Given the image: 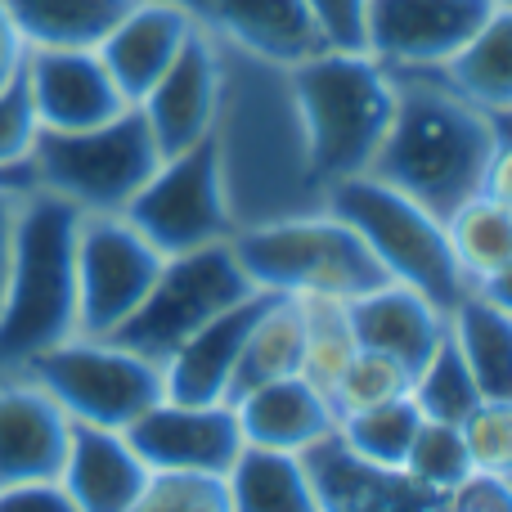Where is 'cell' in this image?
<instances>
[{
  "label": "cell",
  "instance_id": "cell-1",
  "mask_svg": "<svg viewBox=\"0 0 512 512\" xmlns=\"http://www.w3.org/2000/svg\"><path fill=\"white\" fill-rule=\"evenodd\" d=\"M212 41L216 72H221L212 149L234 234L297 221V216H319L328 189L319 185L315 162H310L292 72L221 36Z\"/></svg>",
  "mask_w": 512,
  "mask_h": 512
},
{
  "label": "cell",
  "instance_id": "cell-2",
  "mask_svg": "<svg viewBox=\"0 0 512 512\" xmlns=\"http://www.w3.org/2000/svg\"><path fill=\"white\" fill-rule=\"evenodd\" d=\"M396 86V113L364 176L400 189L418 207L450 221L468 198L481 194L495 153L486 113L454 95L427 68H387Z\"/></svg>",
  "mask_w": 512,
  "mask_h": 512
},
{
  "label": "cell",
  "instance_id": "cell-3",
  "mask_svg": "<svg viewBox=\"0 0 512 512\" xmlns=\"http://www.w3.org/2000/svg\"><path fill=\"white\" fill-rule=\"evenodd\" d=\"M77 225L81 212L45 189L18 207L14 265L0 301V378L77 337Z\"/></svg>",
  "mask_w": 512,
  "mask_h": 512
},
{
  "label": "cell",
  "instance_id": "cell-4",
  "mask_svg": "<svg viewBox=\"0 0 512 512\" xmlns=\"http://www.w3.org/2000/svg\"><path fill=\"white\" fill-rule=\"evenodd\" d=\"M288 72L319 185L333 189L351 176H364L396 113L391 72L373 54L342 50H324L306 63H292Z\"/></svg>",
  "mask_w": 512,
  "mask_h": 512
},
{
  "label": "cell",
  "instance_id": "cell-5",
  "mask_svg": "<svg viewBox=\"0 0 512 512\" xmlns=\"http://www.w3.org/2000/svg\"><path fill=\"white\" fill-rule=\"evenodd\" d=\"M230 248L239 256L243 274L252 279V288L274 292V297L355 301L391 283L378 256L369 252V243L333 212L243 230L230 239Z\"/></svg>",
  "mask_w": 512,
  "mask_h": 512
},
{
  "label": "cell",
  "instance_id": "cell-6",
  "mask_svg": "<svg viewBox=\"0 0 512 512\" xmlns=\"http://www.w3.org/2000/svg\"><path fill=\"white\" fill-rule=\"evenodd\" d=\"M324 212H333L369 243V252L378 256L391 283L423 292L441 315H450L472 292V283L463 279L459 261H454L445 221H436L427 207H418L400 189L373 176H351L328 189Z\"/></svg>",
  "mask_w": 512,
  "mask_h": 512
},
{
  "label": "cell",
  "instance_id": "cell-7",
  "mask_svg": "<svg viewBox=\"0 0 512 512\" xmlns=\"http://www.w3.org/2000/svg\"><path fill=\"white\" fill-rule=\"evenodd\" d=\"M27 167L32 189L63 198L81 216H117L162 167V149L144 113L131 104L90 131H41Z\"/></svg>",
  "mask_w": 512,
  "mask_h": 512
},
{
  "label": "cell",
  "instance_id": "cell-8",
  "mask_svg": "<svg viewBox=\"0 0 512 512\" xmlns=\"http://www.w3.org/2000/svg\"><path fill=\"white\" fill-rule=\"evenodd\" d=\"M252 292H261V288H252V279L243 274L230 239L167 256L153 288L108 333V342L126 346V351L144 355L153 364H167L198 328L212 324L216 315H225L239 301H248Z\"/></svg>",
  "mask_w": 512,
  "mask_h": 512
},
{
  "label": "cell",
  "instance_id": "cell-9",
  "mask_svg": "<svg viewBox=\"0 0 512 512\" xmlns=\"http://www.w3.org/2000/svg\"><path fill=\"white\" fill-rule=\"evenodd\" d=\"M23 378H32L72 423L126 432L140 414L167 400L162 364L108 342V337H68V342L27 360Z\"/></svg>",
  "mask_w": 512,
  "mask_h": 512
},
{
  "label": "cell",
  "instance_id": "cell-10",
  "mask_svg": "<svg viewBox=\"0 0 512 512\" xmlns=\"http://www.w3.org/2000/svg\"><path fill=\"white\" fill-rule=\"evenodd\" d=\"M126 221L144 234L162 256H180L207 243L234 239V221L225 207L221 171H216L212 135L194 149L162 158L153 180L126 203Z\"/></svg>",
  "mask_w": 512,
  "mask_h": 512
},
{
  "label": "cell",
  "instance_id": "cell-11",
  "mask_svg": "<svg viewBox=\"0 0 512 512\" xmlns=\"http://www.w3.org/2000/svg\"><path fill=\"white\" fill-rule=\"evenodd\" d=\"M162 256L117 216H81L77 225V337H108L153 288Z\"/></svg>",
  "mask_w": 512,
  "mask_h": 512
},
{
  "label": "cell",
  "instance_id": "cell-12",
  "mask_svg": "<svg viewBox=\"0 0 512 512\" xmlns=\"http://www.w3.org/2000/svg\"><path fill=\"white\" fill-rule=\"evenodd\" d=\"M126 445L149 472H185V477H230L243 454L239 414L230 405H176L158 400L149 414L126 427Z\"/></svg>",
  "mask_w": 512,
  "mask_h": 512
},
{
  "label": "cell",
  "instance_id": "cell-13",
  "mask_svg": "<svg viewBox=\"0 0 512 512\" xmlns=\"http://www.w3.org/2000/svg\"><path fill=\"white\" fill-rule=\"evenodd\" d=\"M490 14V0H369V54L382 68H441Z\"/></svg>",
  "mask_w": 512,
  "mask_h": 512
},
{
  "label": "cell",
  "instance_id": "cell-14",
  "mask_svg": "<svg viewBox=\"0 0 512 512\" xmlns=\"http://www.w3.org/2000/svg\"><path fill=\"white\" fill-rule=\"evenodd\" d=\"M324 512H450V490L423 486L405 468H378L346 450L337 427L301 450Z\"/></svg>",
  "mask_w": 512,
  "mask_h": 512
},
{
  "label": "cell",
  "instance_id": "cell-15",
  "mask_svg": "<svg viewBox=\"0 0 512 512\" xmlns=\"http://www.w3.org/2000/svg\"><path fill=\"white\" fill-rule=\"evenodd\" d=\"M23 77L41 131H90L131 108L99 50H27Z\"/></svg>",
  "mask_w": 512,
  "mask_h": 512
},
{
  "label": "cell",
  "instance_id": "cell-16",
  "mask_svg": "<svg viewBox=\"0 0 512 512\" xmlns=\"http://www.w3.org/2000/svg\"><path fill=\"white\" fill-rule=\"evenodd\" d=\"M216 95H221V72H216V41L207 36V27H194V36L185 41L180 59L162 72V81L140 99V113L149 122L153 140H158L162 158L194 149L198 140L212 135L216 117Z\"/></svg>",
  "mask_w": 512,
  "mask_h": 512
},
{
  "label": "cell",
  "instance_id": "cell-17",
  "mask_svg": "<svg viewBox=\"0 0 512 512\" xmlns=\"http://www.w3.org/2000/svg\"><path fill=\"white\" fill-rule=\"evenodd\" d=\"M72 418L23 373L0 378V490L59 481Z\"/></svg>",
  "mask_w": 512,
  "mask_h": 512
},
{
  "label": "cell",
  "instance_id": "cell-18",
  "mask_svg": "<svg viewBox=\"0 0 512 512\" xmlns=\"http://www.w3.org/2000/svg\"><path fill=\"white\" fill-rule=\"evenodd\" d=\"M194 27H198L194 14H185L176 5H162V0H135L126 9L122 23L95 45L104 68L113 72L117 90L126 95V104H140L158 86L162 72L180 59Z\"/></svg>",
  "mask_w": 512,
  "mask_h": 512
},
{
  "label": "cell",
  "instance_id": "cell-19",
  "mask_svg": "<svg viewBox=\"0 0 512 512\" xmlns=\"http://www.w3.org/2000/svg\"><path fill=\"white\" fill-rule=\"evenodd\" d=\"M346 319L364 351L391 355L409 378H418V369L432 360V351L450 328V315H441L423 292L405 288V283H382V288L346 301Z\"/></svg>",
  "mask_w": 512,
  "mask_h": 512
},
{
  "label": "cell",
  "instance_id": "cell-20",
  "mask_svg": "<svg viewBox=\"0 0 512 512\" xmlns=\"http://www.w3.org/2000/svg\"><path fill=\"white\" fill-rule=\"evenodd\" d=\"M149 481H153V472L144 468V459L126 445L122 432L72 423L59 486L68 490L77 512H126L149 490Z\"/></svg>",
  "mask_w": 512,
  "mask_h": 512
},
{
  "label": "cell",
  "instance_id": "cell-21",
  "mask_svg": "<svg viewBox=\"0 0 512 512\" xmlns=\"http://www.w3.org/2000/svg\"><path fill=\"white\" fill-rule=\"evenodd\" d=\"M198 27L283 68L328 50L306 0H207Z\"/></svg>",
  "mask_w": 512,
  "mask_h": 512
},
{
  "label": "cell",
  "instance_id": "cell-22",
  "mask_svg": "<svg viewBox=\"0 0 512 512\" xmlns=\"http://www.w3.org/2000/svg\"><path fill=\"white\" fill-rule=\"evenodd\" d=\"M270 297L274 292H252L248 301H239L225 315H216L212 324L198 328L162 364V373H167V400H176V405H225V387H230V373L239 364V351Z\"/></svg>",
  "mask_w": 512,
  "mask_h": 512
},
{
  "label": "cell",
  "instance_id": "cell-23",
  "mask_svg": "<svg viewBox=\"0 0 512 512\" xmlns=\"http://www.w3.org/2000/svg\"><path fill=\"white\" fill-rule=\"evenodd\" d=\"M239 414L243 445H261V450H288L301 454L306 445H315L319 436H328L337 427L328 400L315 387H306L301 378H283L270 387H256L239 405H230Z\"/></svg>",
  "mask_w": 512,
  "mask_h": 512
},
{
  "label": "cell",
  "instance_id": "cell-24",
  "mask_svg": "<svg viewBox=\"0 0 512 512\" xmlns=\"http://www.w3.org/2000/svg\"><path fill=\"white\" fill-rule=\"evenodd\" d=\"M23 50H95L135 0H0Z\"/></svg>",
  "mask_w": 512,
  "mask_h": 512
},
{
  "label": "cell",
  "instance_id": "cell-25",
  "mask_svg": "<svg viewBox=\"0 0 512 512\" xmlns=\"http://www.w3.org/2000/svg\"><path fill=\"white\" fill-rule=\"evenodd\" d=\"M225 499L230 512H324L301 454L261 450V445H243L225 477Z\"/></svg>",
  "mask_w": 512,
  "mask_h": 512
},
{
  "label": "cell",
  "instance_id": "cell-26",
  "mask_svg": "<svg viewBox=\"0 0 512 512\" xmlns=\"http://www.w3.org/2000/svg\"><path fill=\"white\" fill-rule=\"evenodd\" d=\"M297 369H301V301L270 297L239 351V364H234L230 387H225V405H239L256 387L297 378Z\"/></svg>",
  "mask_w": 512,
  "mask_h": 512
},
{
  "label": "cell",
  "instance_id": "cell-27",
  "mask_svg": "<svg viewBox=\"0 0 512 512\" xmlns=\"http://www.w3.org/2000/svg\"><path fill=\"white\" fill-rule=\"evenodd\" d=\"M481 113L512 108V9H495L468 45L441 68H427Z\"/></svg>",
  "mask_w": 512,
  "mask_h": 512
},
{
  "label": "cell",
  "instance_id": "cell-28",
  "mask_svg": "<svg viewBox=\"0 0 512 512\" xmlns=\"http://www.w3.org/2000/svg\"><path fill=\"white\" fill-rule=\"evenodd\" d=\"M450 333L486 400H512V315L468 292L450 310Z\"/></svg>",
  "mask_w": 512,
  "mask_h": 512
},
{
  "label": "cell",
  "instance_id": "cell-29",
  "mask_svg": "<svg viewBox=\"0 0 512 512\" xmlns=\"http://www.w3.org/2000/svg\"><path fill=\"white\" fill-rule=\"evenodd\" d=\"M445 234H450L454 261H459L463 279H468L472 288L512 265V212L499 207L495 198H486V194L468 198V203L445 221Z\"/></svg>",
  "mask_w": 512,
  "mask_h": 512
},
{
  "label": "cell",
  "instance_id": "cell-30",
  "mask_svg": "<svg viewBox=\"0 0 512 512\" xmlns=\"http://www.w3.org/2000/svg\"><path fill=\"white\" fill-rule=\"evenodd\" d=\"M301 301V369L297 378L306 387H315L328 400V391L337 387L342 369L351 364V355L360 351L346 319V301L333 297H297Z\"/></svg>",
  "mask_w": 512,
  "mask_h": 512
},
{
  "label": "cell",
  "instance_id": "cell-31",
  "mask_svg": "<svg viewBox=\"0 0 512 512\" xmlns=\"http://www.w3.org/2000/svg\"><path fill=\"white\" fill-rule=\"evenodd\" d=\"M409 400L418 405V414L423 418H432V423H454V427H459L463 418L481 405V400H486L450 328H445L441 346L432 351V360L418 369L414 387H409Z\"/></svg>",
  "mask_w": 512,
  "mask_h": 512
},
{
  "label": "cell",
  "instance_id": "cell-32",
  "mask_svg": "<svg viewBox=\"0 0 512 512\" xmlns=\"http://www.w3.org/2000/svg\"><path fill=\"white\" fill-rule=\"evenodd\" d=\"M423 423L418 405L409 396L387 400L378 409H364L337 423V436L346 441V450L360 454V459L378 463V468H405V454L414 445V432Z\"/></svg>",
  "mask_w": 512,
  "mask_h": 512
},
{
  "label": "cell",
  "instance_id": "cell-33",
  "mask_svg": "<svg viewBox=\"0 0 512 512\" xmlns=\"http://www.w3.org/2000/svg\"><path fill=\"white\" fill-rule=\"evenodd\" d=\"M409 387H414V378H409L391 355L364 351L360 346V351L351 355V364L342 369L337 387L328 391V409H333V418L342 423V418H351V414H364V409H378V405H387V400L409 396Z\"/></svg>",
  "mask_w": 512,
  "mask_h": 512
},
{
  "label": "cell",
  "instance_id": "cell-34",
  "mask_svg": "<svg viewBox=\"0 0 512 512\" xmlns=\"http://www.w3.org/2000/svg\"><path fill=\"white\" fill-rule=\"evenodd\" d=\"M405 472L418 477L423 486L459 490L463 481L472 477V459H468V445H463V432L454 423H432V418H423L414 432V445H409V454H405Z\"/></svg>",
  "mask_w": 512,
  "mask_h": 512
},
{
  "label": "cell",
  "instance_id": "cell-35",
  "mask_svg": "<svg viewBox=\"0 0 512 512\" xmlns=\"http://www.w3.org/2000/svg\"><path fill=\"white\" fill-rule=\"evenodd\" d=\"M468 445L472 472L481 477H512V400H481L459 423Z\"/></svg>",
  "mask_w": 512,
  "mask_h": 512
},
{
  "label": "cell",
  "instance_id": "cell-36",
  "mask_svg": "<svg viewBox=\"0 0 512 512\" xmlns=\"http://www.w3.org/2000/svg\"><path fill=\"white\" fill-rule=\"evenodd\" d=\"M126 512H230L221 477H185V472H153L149 490Z\"/></svg>",
  "mask_w": 512,
  "mask_h": 512
},
{
  "label": "cell",
  "instance_id": "cell-37",
  "mask_svg": "<svg viewBox=\"0 0 512 512\" xmlns=\"http://www.w3.org/2000/svg\"><path fill=\"white\" fill-rule=\"evenodd\" d=\"M36 135H41V117H36L32 90H27L23 68L0 86V171L27 167V153H32Z\"/></svg>",
  "mask_w": 512,
  "mask_h": 512
},
{
  "label": "cell",
  "instance_id": "cell-38",
  "mask_svg": "<svg viewBox=\"0 0 512 512\" xmlns=\"http://www.w3.org/2000/svg\"><path fill=\"white\" fill-rule=\"evenodd\" d=\"M328 50L369 54V0H306Z\"/></svg>",
  "mask_w": 512,
  "mask_h": 512
},
{
  "label": "cell",
  "instance_id": "cell-39",
  "mask_svg": "<svg viewBox=\"0 0 512 512\" xmlns=\"http://www.w3.org/2000/svg\"><path fill=\"white\" fill-rule=\"evenodd\" d=\"M450 512H512V486L504 477L472 472L459 490H450Z\"/></svg>",
  "mask_w": 512,
  "mask_h": 512
},
{
  "label": "cell",
  "instance_id": "cell-40",
  "mask_svg": "<svg viewBox=\"0 0 512 512\" xmlns=\"http://www.w3.org/2000/svg\"><path fill=\"white\" fill-rule=\"evenodd\" d=\"M0 512H77L59 481H27L0 490Z\"/></svg>",
  "mask_w": 512,
  "mask_h": 512
},
{
  "label": "cell",
  "instance_id": "cell-41",
  "mask_svg": "<svg viewBox=\"0 0 512 512\" xmlns=\"http://www.w3.org/2000/svg\"><path fill=\"white\" fill-rule=\"evenodd\" d=\"M18 207H23V194H18V189H0V301H5V288H9V265H14Z\"/></svg>",
  "mask_w": 512,
  "mask_h": 512
},
{
  "label": "cell",
  "instance_id": "cell-42",
  "mask_svg": "<svg viewBox=\"0 0 512 512\" xmlns=\"http://www.w3.org/2000/svg\"><path fill=\"white\" fill-rule=\"evenodd\" d=\"M481 194L495 198L499 207L512 212V140H495V153H490V167H486V185Z\"/></svg>",
  "mask_w": 512,
  "mask_h": 512
},
{
  "label": "cell",
  "instance_id": "cell-43",
  "mask_svg": "<svg viewBox=\"0 0 512 512\" xmlns=\"http://www.w3.org/2000/svg\"><path fill=\"white\" fill-rule=\"evenodd\" d=\"M23 41H18V32H14V23H9V14H5V5H0V86H5L9 77H14L18 68H23Z\"/></svg>",
  "mask_w": 512,
  "mask_h": 512
},
{
  "label": "cell",
  "instance_id": "cell-44",
  "mask_svg": "<svg viewBox=\"0 0 512 512\" xmlns=\"http://www.w3.org/2000/svg\"><path fill=\"white\" fill-rule=\"evenodd\" d=\"M472 292H481L490 306H499L504 315H512V265H508V270H499V274H490V279L477 283Z\"/></svg>",
  "mask_w": 512,
  "mask_h": 512
},
{
  "label": "cell",
  "instance_id": "cell-45",
  "mask_svg": "<svg viewBox=\"0 0 512 512\" xmlns=\"http://www.w3.org/2000/svg\"><path fill=\"white\" fill-rule=\"evenodd\" d=\"M0 189H18V194H27V189H32V167L0 171Z\"/></svg>",
  "mask_w": 512,
  "mask_h": 512
},
{
  "label": "cell",
  "instance_id": "cell-46",
  "mask_svg": "<svg viewBox=\"0 0 512 512\" xmlns=\"http://www.w3.org/2000/svg\"><path fill=\"white\" fill-rule=\"evenodd\" d=\"M162 5H176V9H185V14H203V5H207V0H162Z\"/></svg>",
  "mask_w": 512,
  "mask_h": 512
},
{
  "label": "cell",
  "instance_id": "cell-47",
  "mask_svg": "<svg viewBox=\"0 0 512 512\" xmlns=\"http://www.w3.org/2000/svg\"><path fill=\"white\" fill-rule=\"evenodd\" d=\"M490 5H495V9H512V0H490Z\"/></svg>",
  "mask_w": 512,
  "mask_h": 512
},
{
  "label": "cell",
  "instance_id": "cell-48",
  "mask_svg": "<svg viewBox=\"0 0 512 512\" xmlns=\"http://www.w3.org/2000/svg\"><path fill=\"white\" fill-rule=\"evenodd\" d=\"M508 486H512V477H508Z\"/></svg>",
  "mask_w": 512,
  "mask_h": 512
}]
</instances>
